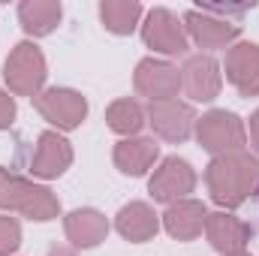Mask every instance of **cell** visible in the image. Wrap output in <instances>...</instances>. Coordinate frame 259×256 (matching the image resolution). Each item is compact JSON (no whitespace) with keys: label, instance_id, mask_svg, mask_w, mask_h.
<instances>
[{"label":"cell","instance_id":"obj_10","mask_svg":"<svg viewBox=\"0 0 259 256\" xmlns=\"http://www.w3.org/2000/svg\"><path fill=\"white\" fill-rule=\"evenodd\" d=\"M181 21H184L187 39H193L199 49H229L241 36V24H235L229 18L208 15L202 9H187Z\"/></svg>","mask_w":259,"mask_h":256},{"label":"cell","instance_id":"obj_20","mask_svg":"<svg viewBox=\"0 0 259 256\" xmlns=\"http://www.w3.org/2000/svg\"><path fill=\"white\" fill-rule=\"evenodd\" d=\"M100 21L109 33L130 36L142 21V3L139 0H103L100 3Z\"/></svg>","mask_w":259,"mask_h":256},{"label":"cell","instance_id":"obj_5","mask_svg":"<svg viewBox=\"0 0 259 256\" xmlns=\"http://www.w3.org/2000/svg\"><path fill=\"white\" fill-rule=\"evenodd\" d=\"M142 39H145L148 49H154L157 55H166V58L187 55V49H190L184 21L172 9H166V6H154L145 15V21H142Z\"/></svg>","mask_w":259,"mask_h":256},{"label":"cell","instance_id":"obj_24","mask_svg":"<svg viewBox=\"0 0 259 256\" xmlns=\"http://www.w3.org/2000/svg\"><path fill=\"white\" fill-rule=\"evenodd\" d=\"M250 148H253V154L259 157V109L250 115Z\"/></svg>","mask_w":259,"mask_h":256},{"label":"cell","instance_id":"obj_25","mask_svg":"<svg viewBox=\"0 0 259 256\" xmlns=\"http://www.w3.org/2000/svg\"><path fill=\"white\" fill-rule=\"evenodd\" d=\"M49 256H75V250H69V247H55V250H49Z\"/></svg>","mask_w":259,"mask_h":256},{"label":"cell","instance_id":"obj_14","mask_svg":"<svg viewBox=\"0 0 259 256\" xmlns=\"http://www.w3.org/2000/svg\"><path fill=\"white\" fill-rule=\"evenodd\" d=\"M205 235H208V244L217 253L226 256V253H241L247 247V241L253 238V229H250V223L238 220L229 211H214V214L205 217Z\"/></svg>","mask_w":259,"mask_h":256},{"label":"cell","instance_id":"obj_16","mask_svg":"<svg viewBox=\"0 0 259 256\" xmlns=\"http://www.w3.org/2000/svg\"><path fill=\"white\" fill-rule=\"evenodd\" d=\"M205 217H208L205 202H199V199H178V202H172L166 208L163 229L175 241H193V238L202 235V229H205Z\"/></svg>","mask_w":259,"mask_h":256},{"label":"cell","instance_id":"obj_4","mask_svg":"<svg viewBox=\"0 0 259 256\" xmlns=\"http://www.w3.org/2000/svg\"><path fill=\"white\" fill-rule=\"evenodd\" d=\"M193 136H196V142L208 154H214V157L244 151V145H247V127H244V121L235 112H226V109H211L202 118H196Z\"/></svg>","mask_w":259,"mask_h":256},{"label":"cell","instance_id":"obj_7","mask_svg":"<svg viewBox=\"0 0 259 256\" xmlns=\"http://www.w3.org/2000/svg\"><path fill=\"white\" fill-rule=\"evenodd\" d=\"M133 88L139 97H148L151 103L178 100L181 69L169 61H160V58H145V61H139L136 72H133Z\"/></svg>","mask_w":259,"mask_h":256},{"label":"cell","instance_id":"obj_1","mask_svg":"<svg viewBox=\"0 0 259 256\" xmlns=\"http://www.w3.org/2000/svg\"><path fill=\"white\" fill-rule=\"evenodd\" d=\"M205 184L214 205L235 211L259 193V160L247 151L214 157L205 169Z\"/></svg>","mask_w":259,"mask_h":256},{"label":"cell","instance_id":"obj_6","mask_svg":"<svg viewBox=\"0 0 259 256\" xmlns=\"http://www.w3.org/2000/svg\"><path fill=\"white\" fill-rule=\"evenodd\" d=\"M33 106L52 127L64 130V133L81 127L88 118V100L72 88H46L33 100Z\"/></svg>","mask_w":259,"mask_h":256},{"label":"cell","instance_id":"obj_21","mask_svg":"<svg viewBox=\"0 0 259 256\" xmlns=\"http://www.w3.org/2000/svg\"><path fill=\"white\" fill-rule=\"evenodd\" d=\"M106 124L112 133L124 136V139H133L139 130L148 124V112L139 100H115L109 109H106Z\"/></svg>","mask_w":259,"mask_h":256},{"label":"cell","instance_id":"obj_18","mask_svg":"<svg viewBox=\"0 0 259 256\" xmlns=\"http://www.w3.org/2000/svg\"><path fill=\"white\" fill-rule=\"evenodd\" d=\"M115 229L121 232V238H127L133 244H142L160 232V217L148 202H130L115 214Z\"/></svg>","mask_w":259,"mask_h":256},{"label":"cell","instance_id":"obj_17","mask_svg":"<svg viewBox=\"0 0 259 256\" xmlns=\"http://www.w3.org/2000/svg\"><path fill=\"white\" fill-rule=\"evenodd\" d=\"M160 157V145L157 139H145V136H133V139H121L112 151V160H115V169L121 175L130 178H139L145 175Z\"/></svg>","mask_w":259,"mask_h":256},{"label":"cell","instance_id":"obj_19","mask_svg":"<svg viewBox=\"0 0 259 256\" xmlns=\"http://www.w3.org/2000/svg\"><path fill=\"white\" fill-rule=\"evenodd\" d=\"M64 18V6L58 0H21L18 24L27 36H49Z\"/></svg>","mask_w":259,"mask_h":256},{"label":"cell","instance_id":"obj_13","mask_svg":"<svg viewBox=\"0 0 259 256\" xmlns=\"http://www.w3.org/2000/svg\"><path fill=\"white\" fill-rule=\"evenodd\" d=\"M226 81L241 97H259V46L256 42H235L226 49Z\"/></svg>","mask_w":259,"mask_h":256},{"label":"cell","instance_id":"obj_23","mask_svg":"<svg viewBox=\"0 0 259 256\" xmlns=\"http://www.w3.org/2000/svg\"><path fill=\"white\" fill-rule=\"evenodd\" d=\"M15 115H18L15 100L9 97V91H0V130L12 127V124H15Z\"/></svg>","mask_w":259,"mask_h":256},{"label":"cell","instance_id":"obj_3","mask_svg":"<svg viewBox=\"0 0 259 256\" xmlns=\"http://www.w3.org/2000/svg\"><path fill=\"white\" fill-rule=\"evenodd\" d=\"M49 78V64H46V55L39 46L33 42H18L6 64H3V81L9 84V91L15 97H30L36 100L42 94V84Z\"/></svg>","mask_w":259,"mask_h":256},{"label":"cell","instance_id":"obj_2","mask_svg":"<svg viewBox=\"0 0 259 256\" xmlns=\"http://www.w3.org/2000/svg\"><path fill=\"white\" fill-rule=\"evenodd\" d=\"M0 208L3 211H18L27 220H36V223H49L61 214V202L49 187L33 184L21 175L9 172L6 166H0Z\"/></svg>","mask_w":259,"mask_h":256},{"label":"cell","instance_id":"obj_12","mask_svg":"<svg viewBox=\"0 0 259 256\" xmlns=\"http://www.w3.org/2000/svg\"><path fill=\"white\" fill-rule=\"evenodd\" d=\"M69 166H72V145L66 142L58 130L39 133L36 148H33V157H30L33 178H42V181L61 178Z\"/></svg>","mask_w":259,"mask_h":256},{"label":"cell","instance_id":"obj_11","mask_svg":"<svg viewBox=\"0 0 259 256\" xmlns=\"http://www.w3.org/2000/svg\"><path fill=\"white\" fill-rule=\"evenodd\" d=\"M223 72L211 55H190L181 66V91L193 103H211L220 97Z\"/></svg>","mask_w":259,"mask_h":256},{"label":"cell","instance_id":"obj_9","mask_svg":"<svg viewBox=\"0 0 259 256\" xmlns=\"http://www.w3.org/2000/svg\"><path fill=\"white\" fill-rule=\"evenodd\" d=\"M193 187H196V169L184 157H166L148 181L151 199L166 202V205H172L178 199H187V193H193Z\"/></svg>","mask_w":259,"mask_h":256},{"label":"cell","instance_id":"obj_8","mask_svg":"<svg viewBox=\"0 0 259 256\" xmlns=\"http://www.w3.org/2000/svg\"><path fill=\"white\" fill-rule=\"evenodd\" d=\"M148 124L163 142L181 145L193 136L196 130V112L190 103L181 100H160V103H148Z\"/></svg>","mask_w":259,"mask_h":256},{"label":"cell","instance_id":"obj_26","mask_svg":"<svg viewBox=\"0 0 259 256\" xmlns=\"http://www.w3.org/2000/svg\"><path fill=\"white\" fill-rule=\"evenodd\" d=\"M226 256H250V253H244V250H241V253H226Z\"/></svg>","mask_w":259,"mask_h":256},{"label":"cell","instance_id":"obj_15","mask_svg":"<svg viewBox=\"0 0 259 256\" xmlns=\"http://www.w3.org/2000/svg\"><path fill=\"white\" fill-rule=\"evenodd\" d=\"M64 232H66V241L75 250H91V247L106 241L109 220L97 208H75V211H69L64 217Z\"/></svg>","mask_w":259,"mask_h":256},{"label":"cell","instance_id":"obj_22","mask_svg":"<svg viewBox=\"0 0 259 256\" xmlns=\"http://www.w3.org/2000/svg\"><path fill=\"white\" fill-rule=\"evenodd\" d=\"M21 247V226L15 217L0 214V256H12Z\"/></svg>","mask_w":259,"mask_h":256}]
</instances>
